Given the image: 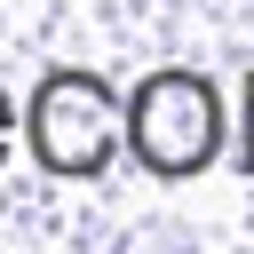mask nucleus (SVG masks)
Instances as JSON below:
<instances>
[{"label":"nucleus","mask_w":254,"mask_h":254,"mask_svg":"<svg viewBox=\"0 0 254 254\" xmlns=\"http://www.w3.org/2000/svg\"><path fill=\"white\" fill-rule=\"evenodd\" d=\"M24 151L40 175L56 183H95L111 175V159L127 151V95L87 71V64H64L48 71L32 95H24Z\"/></svg>","instance_id":"nucleus-1"},{"label":"nucleus","mask_w":254,"mask_h":254,"mask_svg":"<svg viewBox=\"0 0 254 254\" xmlns=\"http://www.w3.org/2000/svg\"><path fill=\"white\" fill-rule=\"evenodd\" d=\"M238 127L222 119V95L206 71H183V64H159L127 87V159L151 175V183H190L222 159Z\"/></svg>","instance_id":"nucleus-2"},{"label":"nucleus","mask_w":254,"mask_h":254,"mask_svg":"<svg viewBox=\"0 0 254 254\" xmlns=\"http://www.w3.org/2000/svg\"><path fill=\"white\" fill-rule=\"evenodd\" d=\"M238 175L254 183V79H246V95H238Z\"/></svg>","instance_id":"nucleus-3"},{"label":"nucleus","mask_w":254,"mask_h":254,"mask_svg":"<svg viewBox=\"0 0 254 254\" xmlns=\"http://www.w3.org/2000/svg\"><path fill=\"white\" fill-rule=\"evenodd\" d=\"M16 135H24V111L8 103V87H0V167H8V151H16Z\"/></svg>","instance_id":"nucleus-4"}]
</instances>
